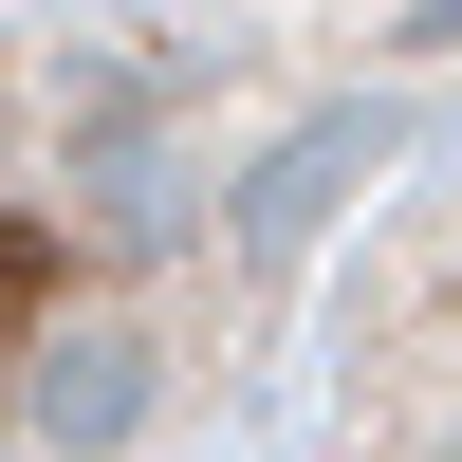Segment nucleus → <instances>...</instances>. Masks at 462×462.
Segmentation results:
<instances>
[{"label": "nucleus", "instance_id": "f257e3e1", "mask_svg": "<svg viewBox=\"0 0 462 462\" xmlns=\"http://www.w3.org/2000/svg\"><path fill=\"white\" fill-rule=\"evenodd\" d=\"M148 407H167L148 315H56V352L19 370V444H37V462H130Z\"/></svg>", "mask_w": 462, "mask_h": 462}, {"label": "nucleus", "instance_id": "f03ea898", "mask_svg": "<svg viewBox=\"0 0 462 462\" xmlns=\"http://www.w3.org/2000/svg\"><path fill=\"white\" fill-rule=\"evenodd\" d=\"M370 148H389V111H315L296 148H259V167H241V204H222V222H241L259 259H296V241H315V222L370 185Z\"/></svg>", "mask_w": 462, "mask_h": 462}]
</instances>
